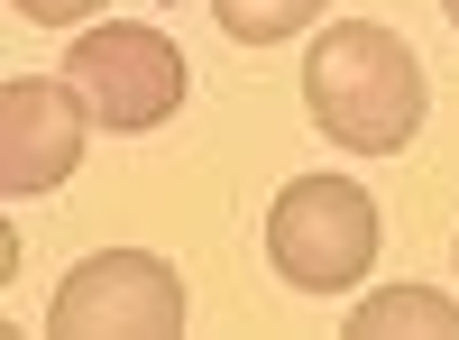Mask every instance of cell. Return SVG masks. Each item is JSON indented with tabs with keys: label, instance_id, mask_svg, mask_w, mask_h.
Instances as JSON below:
<instances>
[{
	"label": "cell",
	"instance_id": "obj_2",
	"mask_svg": "<svg viewBox=\"0 0 459 340\" xmlns=\"http://www.w3.org/2000/svg\"><path fill=\"white\" fill-rule=\"evenodd\" d=\"M266 257L303 294H350L377 267V203L350 175H294L266 212Z\"/></svg>",
	"mask_w": 459,
	"mask_h": 340
},
{
	"label": "cell",
	"instance_id": "obj_7",
	"mask_svg": "<svg viewBox=\"0 0 459 340\" xmlns=\"http://www.w3.org/2000/svg\"><path fill=\"white\" fill-rule=\"evenodd\" d=\"M212 10H221V28L239 37V47H276V37L313 28V10H322V0H212Z\"/></svg>",
	"mask_w": 459,
	"mask_h": 340
},
{
	"label": "cell",
	"instance_id": "obj_5",
	"mask_svg": "<svg viewBox=\"0 0 459 340\" xmlns=\"http://www.w3.org/2000/svg\"><path fill=\"white\" fill-rule=\"evenodd\" d=\"M74 166H83V92L47 74H10L0 83V194H56Z\"/></svg>",
	"mask_w": 459,
	"mask_h": 340
},
{
	"label": "cell",
	"instance_id": "obj_3",
	"mask_svg": "<svg viewBox=\"0 0 459 340\" xmlns=\"http://www.w3.org/2000/svg\"><path fill=\"white\" fill-rule=\"evenodd\" d=\"M74 92H83V110L101 129H166L175 120V101H184V56H175V37L166 28H147V19H101L92 37H74Z\"/></svg>",
	"mask_w": 459,
	"mask_h": 340
},
{
	"label": "cell",
	"instance_id": "obj_6",
	"mask_svg": "<svg viewBox=\"0 0 459 340\" xmlns=\"http://www.w3.org/2000/svg\"><path fill=\"white\" fill-rule=\"evenodd\" d=\"M404 331H432V340H459V304L450 294H423V285H386L350 313V340H404Z\"/></svg>",
	"mask_w": 459,
	"mask_h": 340
},
{
	"label": "cell",
	"instance_id": "obj_9",
	"mask_svg": "<svg viewBox=\"0 0 459 340\" xmlns=\"http://www.w3.org/2000/svg\"><path fill=\"white\" fill-rule=\"evenodd\" d=\"M441 10H450V28H459V0H441Z\"/></svg>",
	"mask_w": 459,
	"mask_h": 340
},
{
	"label": "cell",
	"instance_id": "obj_4",
	"mask_svg": "<svg viewBox=\"0 0 459 340\" xmlns=\"http://www.w3.org/2000/svg\"><path fill=\"white\" fill-rule=\"evenodd\" d=\"M47 331L56 340H175L184 331V285L157 248H101L56 285Z\"/></svg>",
	"mask_w": 459,
	"mask_h": 340
},
{
	"label": "cell",
	"instance_id": "obj_1",
	"mask_svg": "<svg viewBox=\"0 0 459 340\" xmlns=\"http://www.w3.org/2000/svg\"><path fill=\"white\" fill-rule=\"evenodd\" d=\"M303 101L331 129V147H359V157H395L423 129V56L404 47L395 28L377 19H340L313 37V65H303Z\"/></svg>",
	"mask_w": 459,
	"mask_h": 340
},
{
	"label": "cell",
	"instance_id": "obj_8",
	"mask_svg": "<svg viewBox=\"0 0 459 340\" xmlns=\"http://www.w3.org/2000/svg\"><path fill=\"white\" fill-rule=\"evenodd\" d=\"M19 19H37V28H74V19H92L101 0H10Z\"/></svg>",
	"mask_w": 459,
	"mask_h": 340
}]
</instances>
